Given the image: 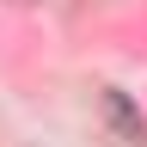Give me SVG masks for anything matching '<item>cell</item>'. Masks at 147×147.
Masks as SVG:
<instances>
[{
  "label": "cell",
  "mask_w": 147,
  "mask_h": 147,
  "mask_svg": "<svg viewBox=\"0 0 147 147\" xmlns=\"http://www.w3.org/2000/svg\"><path fill=\"white\" fill-rule=\"evenodd\" d=\"M104 117H110V129H117V141H123V147H147V123H141V110L129 104L117 86L104 92Z\"/></svg>",
  "instance_id": "obj_1"
}]
</instances>
